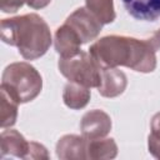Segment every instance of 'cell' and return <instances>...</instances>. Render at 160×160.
<instances>
[{
  "instance_id": "cell-1",
  "label": "cell",
  "mask_w": 160,
  "mask_h": 160,
  "mask_svg": "<svg viewBox=\"0 0 160 160\" xmlns=\"http://www.w3.org/2000/svg\"><path fill=\"white\" fill-rule=\"evenodd\" d=\"M155 49L149 40L124 35H108L96 40L89 54L101 68L126 66L138 72H151L156 68Z\"/></svg>"
},
{
  "instance_id": "cell-2",
  "label": "cell",
  "mask_w": 160,
  "mask_h": 160,
  "mask_svg": "<svg viewBox=\"0 0 160 160\" xmlns=\"http://www.w3.org/2000/svg\"><path fill=\"white\" fill-rule=\"evenodd\" d=\"M1 40L15 46L25 60H35L46 54L51 45V32L46 21L30 12L1 21Z\"/></svg>"
},
{
  "instance_id": "cell-3",
  "label": "cell",
  "mask_w": 160,
  "mask_h": 160,
  "mask_svg": "<svg viewBox=\"0 0 160 160\" xmlns=\"http://www.w3.org/2000/svg\"><path fill=\"white\" fill-rule=\"evenodd\" d=\"M0 88L18 104H25L32 101L40 94L42 89V78L29 62H11L2 72Z\"/></svg>"
},
{
  "instance_id": "cell-4",
  "label": "cell",
  "mask_w": 160,
  "mask_h": 160,
  "mask_svg": "<svg viewBox=\"0 0 160 160\" xmlns=\"http://www.w3.org/2000/svg\"><path fill=\"white\" fill-rule=\"evenodd\" d=\"M59 71L69 81L81 84L86 88H98L100 84L101 68L86 51H80L71 58H60Z\"/></svg>"
},
{
  "instance_id": "cell-5",
  "label": "cell",
  "mask_w": 160,
  "mask_h": 160,
  "mask_svg": "<svg viewBox=\"0 0 160 160\" xmlns=\"http://www.w3.org/2000/svg\"><path fill=\"white\" fill-rule=\"evenodd\" d=\"M65 24L78 34L82 44L96 39L102 29V24L86 8H79L71 12L66 18Z\"/></svg>"
},
{
  "instance_id": "cell-6",
  "label": "cell",
  "mask_w": 160,
  "mask_h": 160,
  "mask_svg": "<svg viewBox=\"0 0 160 160\" xmlns=\"http://www.w3.org/2000/svg\"><path fill=\"white\" fill-rule=\"evenodd\" d=\"M111 126L112 122L110 116L100 109H94L85 112L80 121L81 135L88 140L105 138L110 132Z\"/></svg>"
},
{
  "instance_id": "cell-7",
  "label": "cell",
  "mask_w": 160,
  "mask_h": 160,
  "mask_svg": "<svg viewBox=\"0 0 160 160\" xmlns=\"http://www.w3.org/2000/svg\"><path fill=\"white\" fill-rule=\"evenodd\" d=\"M128 86V78L124 71L118 68L101 69L100 84L98 91L104 98H116L121 95Z\"/></svg>"
},
{
  "instance_id": "cell-8",
  "label": "cell",
  "mask_w": 160,
  "mask_h": 160,
  "mask_svg": "<svg viewBox=\"0 0 160 160\" xmlns=\"http://www.w3.org/2000/svg\"><path fill=\"white\" fill-rule=\"evenodd\" d=\"M86 142L88 139L82 135H64L56 142V156L60 160L86 159Z\"/></svg>"
},
{
  "instance_id": "cell-9",
  "label": "cell",
  "mask_w": 160,
  "mask_h": 160,
  "mask_svg": "<svg viewBox=\"0 0 160 160\" xmlns=\"http://www.w3.org/2000/svg\"><path fill=\"white\" fill-rule=\"evenodd\" d=\"M54 45L60 58H71L81 51L80 46L82 45V42L78 34L64 22L55 31Z\"/></svg>"
},
{
  "instance_id": "cell-10",
  "label": "cell",
  "mask_w": 160,
  "mask_h": 160,
  "mask_svg": "<svg viewBox=\"0 0 160 160\" xmlns=\"http://www.w3.org/2000/svg\"><path fill=\"white\" fill-rule=\"evenodd\" d=\"M126 11L136 20L155 21L160 18V0H121Z\"/></svg>"
},
{
  "instance_id": "cell-11",
  "label": "cell",
  "mask_w": 160,
  "mask_h": 160,
  "mask_svg": "<svg viewBox=\"0 0 160 160\" xmlns=\"http://www.w3.org/2000/svg\"><path fill=\"white\" fill-rule=\"evenodd\" d=\"M1 158L5 156H15L20 159H25L29 150V141L18 131V130H4L1 132Z\"/></svg>"
},
{
  "instance_id": "cell-12",
  "label": "cell",
  "mask_w": 160,
  "mask_h": 160,
  "mask_svg": "<svg viewBox=\"0 0 160 160\" xmlns=\"http://www.w3.org/2000/svg\"><path fill=\"white\" fill-rule=\"evenodd\" d=\"M90 88H86L81 84L69 81L62 90V101L64 104L72 110H80L84 109L91 96V92L89 90Z\"/></svg>"
},
{
  "instance_id": "cell-13",
  "label": "cell",
  "mask_w": 160,
  "mask_h": 160,
  "mask_svg": "<svg viewBox=\"0 0 160 160\" xmlns=\"http://www.w3.org/2000/svg\"><path fill=\"white\" fill-rule=\"evenodd\" d=\"M118 155V145L114 139H94L86 142V159L101 160V159H114Z\"/></svg>"
},
{
  "instance_id": "cell-14",
  "label": "cell",
  "mask_w": 160,
  "mask_h": 160,
  "mask_svg": "<svg viewBox=\"0 0 160 160\" xmlns=\"http://www.w3.org/2000/svg\"><path fill=\"white\" fill-rule=\"evenodd\" d=\"M0 126L2 129L11 128L18 119V102L0 88Z\"/></svg>"
},
{
  "instance_id": "cell-15",
  "label": "cell",
  "mask_w": 160,
  "mask_h": 160,
  "mask_svg": "<svg viewBox=\"0 0 160 160\" xmlns=\"http://www.w3.org/2000/svg\"><path fill=\"white\" fill-rule=\"evenodd\" d=\"M85 8L94 14L102 25L112 22L116 18L114 0H85Z\"/></svg>"
},
{
  "instance_id": "cell-16",
  "label": "cell",
  "mask_w": 160,
  "mask_h": 160,
  "mask_svg": "<svg viewBox=\"0 0 160 160\" xmlns=\"http://www.w3.org/2000/svg\"><path fill=\"white\" fill-rule=\"evenodd\" d=\"M25 159H32V160H48L49 159V152L46 148L42 144H39L36 141H30L29 142V150L25 156Z\"/></svg>"
},
{
  "instance_id": "cell-17",
  "label": "cell",
  "mask_w": 160,
  "mask_h": 160,
  "mask_svg": "<svg viewBox=\"0 0 160 160\" xmlns=\"http://www.w3.org/2000/svg\"><path fill=\"white\" fill-rule=\"evenodd\" d=\"M148 149L149 152L156 158L160 159V134H155L151 132L148 138Z\"/></svg>"
},
{
  "instance_id": "cell-18",
  "label": "cell",
  "mask_w": 160,
  "mask_h": 160,
  "mask_svg": "<svg viewBox=\"0 0 160 160\" xmlns=\"http://www.w3.org/2000/svg\"><path fill=\"white\" fill-rule=\"evenodd\" d=\"M28 0H0V9L2 12H16Z\"/></svg>"
},
{
  "instance_id": "cell-19",
  "label": "cell",
  "mask_w": 160,
  "mask_h": 160,
  "mask_svg": "<svg viewBox=\"0 0 160 160\" xmlns=\"http://www.w3.org/2000/svg\"><path fill=\"white\" fill-rule=\"evenodd\" d=\"M51 0H28L26 4L31 9H42L50 4Z\"/></svg>"
},
{
  "instance_id": "cell-20",
  "label": "cell",
  "mask_w": 160,
  "mask_h": 160,
  "mask_svg": "<svg viewBox=\"0 0 160 160\" xmlns=\"http://www.w3.org/2000/svg\"><path fill=\"white\" fill-rule=\"evenodd\" d=\"M150 128H151V132L160 134V111L156 112V114L152 116L151 122H150Z\"/></svg>"
},
{
  "instance_id": "cell-21",
  "label": "cell",
  "mask_w": 160,
  "mask_h": 160,
  "mask_svg": "<svg viewBox=\"0 0 160 160\" xmlns=\"http://www.w3.org/2000/svg\"><path fill=\"white\" fill-rule=\"evenodd\" d=\"M149 41H150V44L152 45V48L155 50H158L160 48V28L154 32V35L149 39Z\"/></svg>"
}]
</instances>
